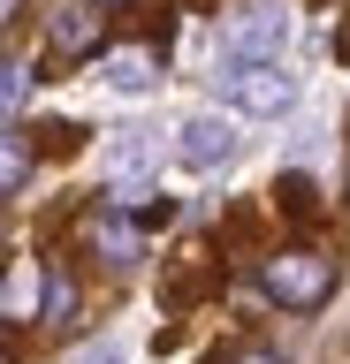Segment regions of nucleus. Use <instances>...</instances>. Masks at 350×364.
<instances>
[{
    "label": "nucleus",
    "instance_id": "1",
    "mask_svg": "<svg viewBox=\"0 0 350 364\" xmlns=\"http://www.w3.org/2000/svg\"><path fill=\"white\" fill-rule=\"evenodd\" d=\"M289 31H297V8L289 0H244L221 31V61L229 68H259V61H282L289 53Z\"/></svg>",
    "mask_w": 350,
    "mask_h": 364
},
{
    "label": "nucleus",
    "instance_id": "2",
    "mask_svg": "<svg viewBox=\"0 0 350 364\" xmlns=\"http://www.w3.org/2000/svg\"><path fill=\"white\" fill-rule=\"evenodd\" d=\"M327 289H335V266L320 250H274L267 258V296L282 311H312V304H327Z\"/></svg>",
    "mask_w": 350,
    "mask_h": 364
},
{
    "label": "nucleus",
    "instance_id": "3",
    "mask_svg": "<svg viewBox=\"0 0 350 364\" xmlns=\"http://www.w3.org/2000/svg\"><path fill=\"white\" fill-rule=\"evenodd\" d=\"M297 76L289 61H259V68H229V107L236 114H259V122H282V114L297 107Z\"/></svg>",
    "mask_w": 350,
    "mask_h": 364
},
{
    "label": "nucleus",
    "instance_id": "4",
    "mask_svg": "<svg viewBox=\"0 0 350 364\" xmlns=\"http://www.w3.org/2000/svg\"><path fill=\"white\" fill-rule=\"evenodd\" d=\"M175 152H183V167H198V175L229 167L236 159V122L229 114H190L183 129H175Z\"/></svg>",
    "mask_w": 350,
    "mask_h": 364
},
{
    "label": "nucleus",
    "instance_id": "5",
    "mask_svg": "<svg viewBox=\"0 0 350 364\" xmlns=\"http://www.w3.org/2000/svg\"><path fill=\"white\" fill-rule=\"evenodd\" d=\"M46 46L61 53V61H84V53L99 46V8H92V0H61L53 23H46Z\"/></svg>",
    "mask_w": 350,
    "mask_h": 364
},
{
    "label": "nucleus",
    "instance_id": "6",
    "mask_svg": "<svg viewBox=\"0 0 350 364\" xmlns=\"http://www.w3.org/2000/svg\"><path fill=\"white\" fill-rule=\"evenodd\" d=\"M153 76H160V68H153L145 46H122V53L99 61V84H107V91H153Z\"/></svg>",
    "mask_w": 350,
    "mask_h": 364
},
{
    "label": "nucleus",
    "instance_id": "7",
    "mask_svg": "<svg viewBox=\"0 0 350 364\" xmlns=\"http://www.w3.org/2000/svg\"><path fill=\"white\" fill-rule=\"evenodd\" d=\"M145 159H153V144H145V129H122L115 144H107V175H138Z\"/></svg>",
    "mask_w": 350,
    "mask_h": 364
},
{
    "label": "nucleus",
    "instance_id": "8",
    "mask_svg": "<svg viewBox=\"0 0 350 364\" xmlns=\"http://www.w3.org/2000/svg\"><path fill=\"white\" fill-rule=\"evenodd\" d=\"M69 311H76V289H69V273H46V326H61Z\"/></svg>",
    "mask_w": 350,
    "mask_h": 364
},
{
    "label": "nucleus",
    "instance_id": "9",
    "mask_svg": "<svg viewBox=\"0 0 350 364\" xmlns=\"http://www.w3.org/2000/svg\"><path fill=\"white\" fill-rule=\"evenodd\" d=\"M92 235H99L107 250H115V258H130V250H138V235H130L122 220H92Z\"/></svg>",
    "mask_w": 350,
    "mask_h": 364
},
{
    "label": "nucleus",
    "instance_id": "10",
    "mask_svg": "<svg viewBox=\"0 0 350 364\" xmlns=\"http://www.w3.org/2000/svg\"><path fill=\"white\" fill-rule=\"evenodd\" d=\"M0 91H8V114H24V99H31V68L8 61V84H0Z\"/></svg>",
    "mask_w": 350,
    "mask_h": 364
},
{
    "label": "nucleus",
    "instance_id": "11",
    "mask_svg": "<svg viewBox=\"0 0 350 364\" xmlns=\"http://www.w3.org/2000/svg\"><path fill=\"white\" fill-rule=\"evenodd\" d=\"M24 311H31V266L8 281V318H24Z\"/></svg>",
    "mask_w": 350,
    "mask_h": 364
},
{
    "label": "nucleus",
    "instance_id": "12",
    "mask_svg": "<svg viewBox=\"0 0 350 364\" xmlns=\"http://www.w3.org/2000/svg\"><path fill=\"white\" fill-rule=\"evenodd\" d=\"M24 175H31V159H24V136H8V190H24Z\"/></svg>",
    "mask_w": 350,
    "mask_h": 364
},
{
    "label": "nucleus",
    "instance_id": "13",
    "mask_svg": "<svg viewBox=\"0 0 350 364\" xmlns=\"http://www.w3.org/2000/svg\"><path fill=\"white\" fill-rule=\"evenodd\" d=\"M76 364H122V349H84Z\"/></svg>",
    "mask_w": 350,
    "mask_h": 364
},
{
    "label": "nucleus",
    "instance_id": "14",
    "mask_svg": "<svg viewBox=\"0 0 350 364\" xmlns=\"http://www.w3.org/2000/svg\"><path fill=\"white\" fill-rule=\"evenodd\" d=\"M236 364H282V357H274V349H244Z\"/></svg>",
    "mask_w": 350,
    "mask_h": 364
}]
</instances>
